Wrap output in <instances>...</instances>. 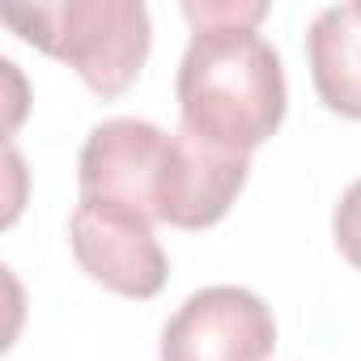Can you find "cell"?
<instances>
[{"label": "cell", "instance_id": "1", "mask_svg": "<svg viewBox=\"0 0 361 361\" xmlns=\"http://www.w3.org/2000/svg\"><path fill=\"white\" fill-rule=\"evenodd\" d=\"M174 98L188 132L251 157L281 128L289 85L276 47L259 30H204L178 60Z\"/></svg>", "mask_w": 361, "mask_h": 361}, {"label": "cell", "instance_id": "2", "mask_svg": "<svg viewBox=\"0 0 361 361\" xmlns=\"http://www.w3.org/2000/svg\"><path fill=\"white\" fill-rule=\"evenodd\" d=\"M22 43L68 64L98 98H119L145 68L153 47L149 9L140 0H56V5H0Z\"/></svg>", "mask_w": 361, "mask_h": 361}, {"label": "cell", "instance_id": "3", "mask_svg": "<svg viewBox=\"0 0 361 361\" xmlns=\"http://www.w3.org/2000/svg\"><path fill=\"white\" fill-rule=\"evenodd\" d=\"M68 247H73L77 268L94 285H102L119 298H132V302L157 298L170 276L166 251L153 234V221L132 209L106 204V200H81L73 209Z\"/></svg>", "mask_w": 361, "mask_h": 361}, {"label": "cell", "instance_id": "4", "mask_svg": "<svg viewBox=\"0 0 361 361\" xmlns=\"http://www.w3.org/2000/svg\"><path fill=\"white\" fill-rule=\"evenodd\" d=\"M272 306L243 285H204L161 327V361H268Z\"/></svg>", "mask_w": 361, "mask_h": 361}, {"label": "cell", "instance_id": "5", "mask_svg": "<svg viewBox=\"0 0 361 361\" xmlns=\"http://www.w3.org/2000/svg\"><path fill=\"white\" fill-rule=\"evenodd\" d=\"M170 157V132L149 119H102L77 157V183L81 200H106L119 209H132L157 226V196L161 174Z\"/></svg>", "mask_w": 361, "mask_h": 361}, {"label": "cell", "instance_id": "6", "mask_svg": "<svg viewBox=\"0 0 361 361\" xmlns=\"http://www.w3.org/2000/svg\"><path fill=\"white\" fill-rule=\"evenodd\" d=\"M247 174H251L247 153L217 149L204 136H196L178 123V132H170V157H166V174H161L157 221L174 226V230L217 226L234 209V200L243 196Z\"/></svg>", "mask_w": 361, "mask_h": 361}, {"label": "cell", "instance_id": "7", "mask_svg": "<svg viewBox=\"0 0 361 361\" xmlns=\"http://www.w3.org/2000/svg\"><path fill=\"white\" fill-rule=\"evenodd\" d=\"M306 60L319 102L340 119H361V5H327L306 30Z\"/></svg>", "mask_w": 361, "mask_h": 361}, {"label": "cell", "instance_id": "8", "mask_svg": "<svg viewBox=\"0 0 361 361\" xmlns=\"http://www.w3.org/2000/svg\"><path fill=\"white\" fill-rule=\"evenodd\" d=\"M183 18L192 22V35H204V30H259V22L268 18V5L264 0H188L183 5Z\"/></svg>", "mask_w": 361, "mask_h": 361}, {"label": "cell", "instance_id": "9", "mask_svg": "<svg viewBox=\"0 0 361 361\" xmlns=\"http://www.w3.org/2000/svg\"><path fill=\"white\" fill-rule=\"evenodd\" d=\"M331 238H336V251L361 272V178L344 188L336 213H331Z\"/></svg>", "mask_w": 361, "mask_h": 361}, {"label": "cell", "instance_id": "10", "mask_svg": "<svg viewBox=\"0 0 361 361\" xmlns=\"http://www.w3.org/2000/svg\"><path fill=\"white\" fill-rule=\"evenodd\" d=\"M357 5H361V0H357Z\"/></svg>", "mask_w": 361, "mask_h": 361}]
</instances>
